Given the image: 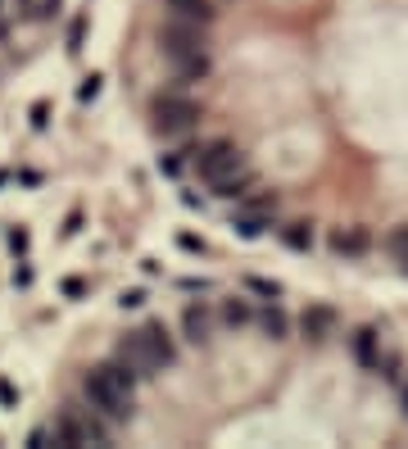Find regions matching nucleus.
Segmentation results:
<instances>
[{"instance_id": "f8f14e48", "label": "nucleus", "mask_w": 408, "mask_h": 449, "mask_svg": "<svg viewBox=\"0 0 408 449\" xmlns=\"http://www.w3.org/2000/svg\"><path fill=\"white\" fill-rule=\"evenodd\" d=\"M367 249H372V236H367V227H340V232H331V254H340V259H363Z\"/></svg>"}, {"instance_id": "5701e85b", "label": "nucleus", "mask_w": 408, "mask_h": 449, "mask_svg": "<svg viewBox=\"0 0 408 449\" xmlns=\"http://www.w3.org/2000/svg\"><path fill=\"white\" fill-rule=\"evenodd\" d=\"M145 304V291H122L118 295V309H141Z\"/></svg>"}, {"instance_id": "7ed1b4c3", "label": "nucleus", "mask_w": 408, "mask_h": 449, "mask_svg": "<svg viewBox=\"0 0 408 449\" xmlns=\"http://www.w3.org/2000/svg\"><path fill=\"white\" fill-rule=\"evenodd\" d=\"M177 155L195 168V177H200L204 186H214L218 177H227V172H236V168L250 164V159L236 150V141H227V136H214V141H191V145H182Z\"/></svg>"}, {"instance_id": "393cba45", "label": "nucleus", "mask_w": 408, "mask_h": 449, "mask_svg": "<svg viewBox=\"0 0 408 449\" xmlns=\"http://www.w3.org/2000/svg\"><path fill=\"white\" fill-rule=\"evenodd\" d=\"M177 241H182V249H191V254H204V241H200V236H191V232H182V236H177Z\"/></svg>"}, {"instance_id": "f03ea898", "label": "nucleus", "mask_w": 408, "mask_h": 449, "mask_svg": "<svg viewBox=\"0 0 408 449\" xmlns=\"http://www.w3.org/2000/svg\"><path fill=\"white\" fill-rule=\"evenodd\" d=\"M118 354L132 358V363L150 377L155 368H172V363H177V358H182V345H177V336H172L164 322H145V327H136L127 341L118 345Z\"/></svg>"}, {"instance_id": "bb28decb", "label": "nucleus", "mask_w": 408, "mask_h": 449, "mask_svg": "<svg viewBox=\"0 0 408 449\" xmlns=\"http://www.w3.org/2000/svg\"><path fill=\"white\" fill-rule=\"evenodd\" d=\"M59 291H64V295H73V299H78V295L86 291V282H78V277H64V286H59Z\"/></svg>"}, {"instance_id": "c85d7f7f", "label": "nucleus", "mask_w": 408, "mask_h": 449, "mask_svg": "<svg viewBox=\"0 0 408 449\" xmlns=\"http://www.w3.org/2000/svg\"><path fill=\"white\" fill-rule=\"evenodd\" d=\"M9 182H14V177H9V172H5V168H0V186H9Z\"/></svg>"}, {"instance_id": "412c9836", "label": "nucleus", "mask_w": 408, "mask_h": 449, "mask_svg": "<svg viewBox=\"0 0 408 449\" xmlns=\"http://www.w3.org/2000/svg\"><path fill=\"white\" fill-rule=\"evenodd\" d=\"M95 96H100V78H95V73H91V78H86V82L78 86V100H82V105H91Z\"/></svg>"}, {"instance_id": "4be33fe9", "label": "nucleus", "mask_w": 408, "mask_h": 449, "mask_svg": "<svg viewBox=\"0 0 408 449\" xmlns=\"http://www.w3.org/2000/svg\"><path fill=\"white\" fill-rule=\"evenodd\" d=\"M0 404H9V408L19 404V391H14V381H9L5 372H0Z\"/></svg>"}, {"instance_id": "f257e3e1", "label": "nucleus", "mask_w": 408, "mask_h": 449, "mask_svg": "<svg viewBox=\"0 0 408 449\" xmlns=\"http://www.w3.org/2000/svg\"><path fill=\"white\" fill-rule=\"evenodd\" d=\"M141 381H145V372L114 349V358H105V363H95L86 372L82 395H86V404L100 408L105 418H127V404H132V395L141 391Z\"/></svg>"}, {"instance_id": "b1692460", "label": "nucleus", "mask_w": 408, "mask_h": 449, "mask_svg": "<svg viewBox=\"0 0 408 449\" xmlns=\"http://www.w3.org/2000/svg\"><path fill=\"white\" fill-rule=\"evenodd\" d=\"M82 222H86V218H82V209H73V214L64 218V236H78V232H82Z\"/></svg>"}, {"instance_id": "20e7f679", "label": "nucleus", "mask_w": 408, "mask_h": 449, "mask_svg": "<svg viewBox=\"0 0 408 449\" xmlns=\"http://www.w3.org/2000/svg\"><path fill=\"white\" fill-rule=\"evenodd\" d=\"M155 123H159V132L164 136H187L200 128V105L187 96V91H159L155 96Z\"/></svg>"}, {"instance_id": "39448f33", "label": "nucleus", "mask_w": 408, "mask_h": 449, "mask_svg": "<svg viewBox=\"0 0 408 449\" xmlns=\"http://www.w3.org/2000/svg\"><path fill=\"white\" fill-rule=\"evenodd\" d=\"M172 73H177V82H200L214 73V55H209V46H195V50H177V55H168Z\"/></svg>"}, {"instance_id": "1a4fd4ad", "label": "nucleus", "mask_w": 408, "mask_h": 449, "mask_svg": "<svg viewBox=\"0 0 408 449\" xmlns=\"http://www.w3.org/2000/svg\"><path fill=\"white\" fill-rule=\"evenodd\" d=\"M254 327L263 336H272V341H286L291 336V314L281 309V299H263V304L254 309Z\"/></svg>"}, {"instance_id": "4468645a", "label": "nucleus", "mask_w": 408, "mask_h": 449, "mask_svg": "<svg viewBox=\"0 0 408 449\" xmlns=\"http://www.w3.org/2000/svg\"><path fill=\"white\" fill-rule=\"evenodd\" d=\"M381 345H386V341H381L372 327L354 331V336H350V354H354V363H358V368H372V363H377V354H381Z\"/></svg>"}, {"instance_id": "9d476101", "label": "nucleus", "mask_w": 408, "mask_h": 449, "mask_svg": "<svg viewBox=\"0 0 408 449\" xmlns=\"http://www.w3.org/2000/svg\"><path fill=\"white\" fill-rule=\"evenodd\" d=\"M195 46H209V41H204V28H191V23H177V19L164 23V55L195 50Z\"/></svg>"}, {"instance_id": "0eeeda50", "label": "nucleus", "mask_w": 408, "mask_h": 449, "mask_svg": "<svg viewBox=\"0 0 408 449\" xmlns=\"http://www.w3.org/2000/svg\"><path fill=\"white\" fill-rule=\"evenodd\" d=\"M164 14L209 32V28H214V19H218V9H214V0H164Z\"/></svg>"}, {"instance_id": "6e6552de", "label": "nucleus", "mask_w": 408, "mask_h": 449, "mask_svg": "<svg viewBox=\"0 0 408 449\" xmlns=\"http://www.w3.org/2000/svg\"><path fill=\"white\" fill-rule=\"evenodd\" d=\"M209 191H214L218 200H231V205H241V200H250V195L258 191V177H254V168L245 164V168H236V172H227V177H218Z\"/></svg>"}, {"instance_id": "f3484780", "label": "nucleus", "mask_w": 408, "mask_h": 449, "mask_svg": "<svg viewBox=\"0 0 408 449\" xmlns=\"http://www.w3.org/2000/svg\"><path fill=\"white\" fill-rule=\"evenodd\" d=\"M386 249L399 264H408V227H390V236H386Z\"/></svg>"}, {"instance_id": "2eb2a0df", "label": "nucleus", "mask_w": 408, "mask_h": 449, "mask_svg": "<svg viewBox=\"0 0 408 449\" xmlns=\"http://www.w3.org/2000/svg\"><path fill=\"white\" fill-rule=\"evenodd\" d=\"M277 236H281V245H291V249H313V222H304V218H291V222H281L277 227Z\"/></svg>"}, {"instance_id": "a211bd4d", "label": "nucleus", "mask_w": 408, "mask_h": 449, "mask_svg": "<svg viewBox=\"0 0 408 449\" xmlns=\"http://www.w3.org/2000/svg\"><path fill=\"white\" fill-rule=\"evenodd\" d=\"M28 245H32V236L23 232V227H14V232H5V249L14 259H28Z\"/></svg>"}, {"instance_id": "cd10ccee", "label": "nucleus", "mask_w": 408, "mask_h": 449, "mask_svg": "<svg viewBox=\"0 0 408 449\" xmlns=\"http://www.w3.org/2000/svg\"><path fill=\"white\" fill-rule=\"evenodd\" d=\"M394 391H399V404H404V413H408V368H404V377L394 381Z\"/></svg>"}, {"instance_id": "aec40b11", "label": "nucleus", "mask_w": 408, "mask_h": 449, "mask_svg": "<svg viewBox=\"0 0 408 449\" xmlns=\"http://www.w3.org/2000/svg\"><path fill=\"white\" fill-rule=\"evenodd\" d=\"M46 123H51V105H46V100H36V105L28 109V128H32V132H41Z\"/></svg>"}, {"instance_id": "ddd939ff", "label": "nucleus", "mask_w": 408, "mask_h": 449, "mask_svg": "<svg viewBox=\"0 0 408 449\" xmlns=\"http://www.w3.org/2000/svg\"><path fill=\"white\" fill-rule=\"evenodd\" d=\"M218 322L222 327H254V304L245 295H227V299H218Z\"/></svg>"}, {"instance_id": "423d86ee", "label": "nucleus", "mask_w": 408, "mask_h": 449, "mask_svg": "<svg viewBox=\"0 0 408 449\" xmlns=\"http://www.w3.org/2000/svg\"><path fill=\"white\" fill-rule=\"evenodd\" d=\"M214 327H218V314L204 304V299H191V304L182 309V336H187L191 345L209 341V336H214Z\"/></svg>"}, {"instance_id": "a878e982", "label": "nucleus", "mask_w": 408, "mask_h": 449, "mask_svg": "<svg viewBox=\"0 0 408 449\" xmlns=\"http://www.w3.org/2000/svg\"><path fill=\"white\" fill-rule=\"evenodd\" d=\"M14 182H23V186H41V172H36V168H19Z\"/></svg>"}, {"instance_id": "9b49d317", "label": "nucleus", "mask_w": 408, "mask_h": 449, "mask_svg": "<svg viewBox=\"0 0 408 449\" xmlns=\"http://www.w3.org/2000/svg\"><path fill=\"white\" fill-rule=\"evenodd\" d=\"M300 331H304V341H331L336 336V314L331 309H323V304H313V309H304L300 314Z\"/></svg>"}, {"instance_id": "6ab92c4d", "label": "nucleus", "mask_w": 408, "mask_h": 449, "mask_svg": "<svg viewBox=\"0 0 408 449\" xmlns=\"http://www.w3.org/2000/svg\"><path fill=\"white\" fill-rule=\"evenodd\" d=\"M9 282H14V291H28V286L36 282V268L28 264V259H14V272H9Z\"/></svg>"}, {"instance_id": "dca6fc26", "label": "nucleus", "mask_w": 408, "mask_h": 449, "mask_svg": "<svg viewBox=\"0 0 408 449\" xmlns=\"http://www.w3.org/2000/svg\"><path fill=\"white\" fill-rule=\"evenodd\" d=\"M59 14H64V0H32V9L23 19H32V23H55Z\"/></svg>"}]
</instances>
